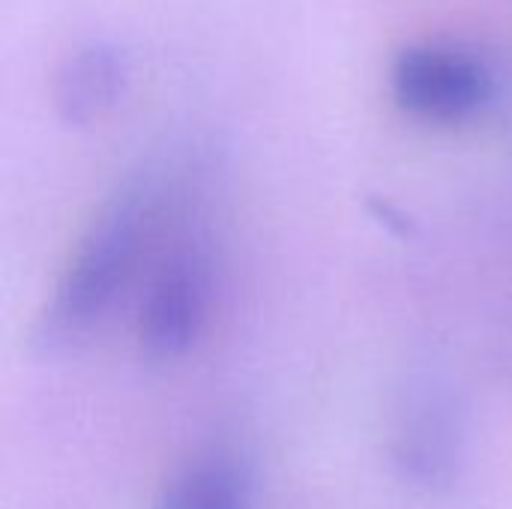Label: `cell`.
I'll use <instances>...</instances> for the list:
<instances>
[{
  "label": "cell",
  "instance_id": "6",
  "mask_svg": "<svg viewBox=\"0 0 512 509\" xmlns=\"http://www.w3.org/2000/svg\"><path fill=\"white\" fill-rule=\"evenodd\" d=\"M252 501L249 465L234 453L213 450L171 474L150 509H252Z\"/></svg>",
  "mask_w": 512,
  "mask_h": 509
},
{
  "label": "cell",
  "instance_id": "1",
  "mask_svg": "<svg viewBox=\"0 0 512 509\" xmlns=\"http://www.w3.org/2000/svg\"><path fill=\"white\" fill-rule=\"evenodd\" d=\"M174 165H147L123 180L81 234L39 321L45 348L84 339L126 288L144 243L174 192Z\"/></svg>",
  "mask_w": 512,
  "mask_h": 509
},
{
  "label": "cell",
  "instance_id": "5",
  "mask_svg": "<svg viewBox=\"0 0 512 509\" xmlns=\"http://www.w3.org/2000/svg\"><path fill=\"white\" fill-rule=\"evenodd\" d=\"M129 87V57L114 42H87L75 48L54 84L57 114L72 126H90L108 117Z\"/></svg>",
  "mask_w": 512,
  "mask_h": 509
},
{
  "label": "cell",
  "instance_id": "4",
  "mask_svg": "<svg viewBox=\"0 0 512 509\" xmlns=\"http://www.w3.org/2000/svg\"><path fill=\"white\" fill-rule=\"evenodd\" d=\"M393 462L402 480L426 495L456 486L465 465V420L444 387L411 390L393 432Z\"/></svg>",
  "mask_w": 512,
  "mask_h": 509
},
{
  "label": "cell",
  "instance_id": "2",
  "mask_svg": "<svg viewBox=\"0 0 512 509\" xmlns=\"http://www.w3.org/2000/svg\"><path fill=\"white\" fill-rule=\"evenodd\" d=\"M213 306V261L201 243L174 249L150 276L138 342L150 360H177L201 339Z\"/></svg>",
  "mask_w": 512,
  "mask_h": 509
},
{
  "label": "cell",
  "instance_id": "3",
  "mask_svg": "<svg viewBox=\"0 0 512 509\" xmlns=\"http://www.w3.org/2000/svg\"><path fill=\"white\" fill-rule=\"evenodd\" d=\"M393 99L411 117L429 123H462L492 96L489 69L468 51L450 45H411L393 63Z\"/></svg>",
  "mask_w": 512,
  "mask_h": 509
}]
</instances>
